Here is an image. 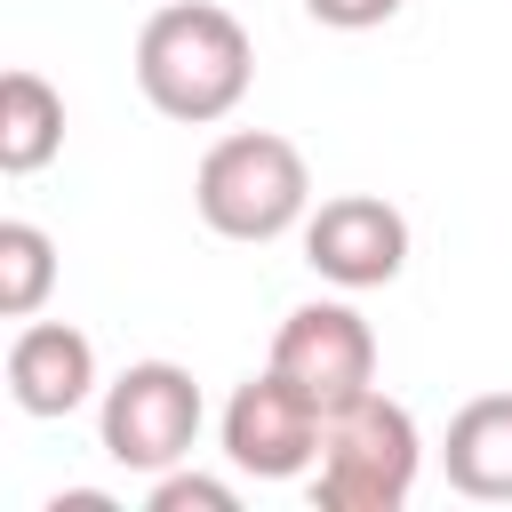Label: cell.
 Returning <instances> with one entry per match:
<instances>
[{"label": "cell", "instance_id": "obj_1", "mask_svg": "<svg viewBox=\"0 0 512 512\" xmlns=\"http://www.w3.org/2000/svg\"><path fill=\"white\" fill-rule=\"evenodd\" d=\"M256 80V40L232 8L216 0H168L144 16L136 32V88L160 120H184V128H216L240 112Z\"/></svg>", "mask_w": 512, "mask_h": 512}, {"label": "cell", "instance_id": "obj_2", "mask_svg": "<svg viewBox=\"0 0 512 512\" xmlns=\"http://www.w3.org/2000/svg\"><path fill=\"white\" fill-rule=\"evenodd\" d=\"M192 208H200V224H208L216 240L264 248V240H280V232H304V216H312V168H304V152H296L288 136H272V128H232V136H216V144L200 152V168H192Z\"/></svg>", "mask_w": 512, "mask_h": 512}, {"label": "cell", "instance_id": "obj_3", "mask_svg": "<svg viewBox=\"0 0 512 512\" xmlns=\"http://www.w3.org/2000/svg\"><path fill=\"white\" fill-rule=\"evenodd\" d=\"M416 472H424V432L376 384L320 416V464H312L320 512H400L416 496Z\"/></svg>", "mask_w": 512, "mask_h": 512}, {"label": "cell", "instance_id": "obj_4", "mask_svg": "<svg viewBox=\"0 0 512 512\" xmlns=\"http://www.w3.org/2000/svg\"><path fill=\"white\" fill-rule=\"evenodd\" d=\"M200 424H208V400L192 384V368L176 360H128L104 400H96V440L120 472H168L200 448Z\"/></svg>", "mask_w": 512, "mask_h": 512}, {"label": "cell", "instance_id": "obj_5", "mask_svg": "<svg viewBox=\"0 0 512 512\" xmlns=\"http://www.w3.org/2000/svg\"><path fill=\"white\" fill-rule=\"evenodd\" d=\"M320 400L304 384H288L280 368L232 384L224 416H216V440H224V464L248 472V480H304L320 464Z\"/></svg>", "mask_w": 512, "mask_h": 512}, {"label": "cell", "instance_id": "obj_6", "mask_svg": "<svg viewBox=\"0 0 512 512\" xmlns=\"http://www.w3.org/2000/svg\"><path fill=\"white\" fill-rule=\"evenodd\" d=\"M272 368L288 384H304L320 408H336V400H352V392L376 384V328L360 320V304L312 296V304H296L272 328Z\"/></svg>", "mask_w": 512, "mask_h": 512}, {"label": "cell", "instance_id": "obj_7", "mask_svg": "<svg viewBox=\"0 0 512 512\" xmlns=\"http://www.w3.org/2000/svg\"><path fill=\"white\" fill-rule=\"evenodd\" d=\"M304 264L344 296L384 288L408 264V216L384 192H336V200H320L304 216Z\"/></svg>", "mask_w": 512, "mask_h": 512}, {"label": "cell", "instance_id": "obj_8", "mask_svg": "<svg viewBox=\"0 0 512 512\" xmlns=\"http://www.w3.org/2000/svg\"><path fill=\"white\" fill-rule=\"evenodd\" d=\"M8 400L24 408V416H72V408H88L96 400V344H88V328H72V320H16V336H8Z\"/></svg>", "mask_w": 512, "mask_h": 512}, {"label": "cell", "instance_id": "obj_9", "mask_svg": "<svg viewBox=\"0 0 512 512\" xmlns=\"http://www.w3.org/2000/svg\"><path fill=\"white\" fill-rule=\"evenodd\" d=\"M440 472L472 504H512V392H480L448 416Z\"/></svg>", "mask_w": 512, "mask_h": 512}, {"label": "cell", "instance_id": "obj_10", "mask_svg": "<svg viewBox=\"0 0 512 512\" xmlns=\"http://www.w3.org/2000/svg\"><path fill=\"white\" fill-rule=\"evenodd\" d=\"M56 152H64V96L32 64H16L0 80V176H40Z\"/></svg>", "mask_w": 512, "mask_h": 512}, {"label": "cell", "instance_id": "obj_11", "mask_svg": "<svg viewBox=\"0 0 512 512\" xmlns=\"http://www.w3.org/2000/svg\"><path fill=\"white\" fill-rule=\"evenodd\" d=\"M56 296V240L32 216L0 224V320H32Z\"/></svg>", "mask_w": 512, "mask_h": 512}, {"label": "cell", "instance_id": "obj_12", "mask_svg": "<svg viewBox=\"0 0 512 512\" xmlns=\"http://www.w3.org/2000/svg\"><path fill=\"white\" fill-rule=\"evenodd\" d=\"M232 504H240V488L216 472H192V464H168L144 488V512H232Z\"/></svg>", "mask_w": 512, "mask_h": 512}, {"label": "cell", "instance_id": "obj_13", "mask_svg": "<svg viewBox=\"0 0 512 512\" xmlns=\"http://www.w3.org/2000/svg\"><path fill=\"white\" fill-rule=\"evenodd\" d=\"M408 0H304V16L312 24H328V32H376V24H392Z\"/></svg>", "mask_w": 512, "mask_h": 512}]
</instances>
